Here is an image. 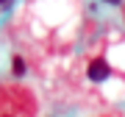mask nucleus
I'll return each mask as SVG.
<instances>
[{"instance_id":"f257e3e1","label":"nucleus","mask_w":125,"mask_h":117,"mask_svg":"<svg viewBox=\"0 0 125 117\" xmlns=\"http://www.w3.org/2000/svg\"><path fill=\"white\" fill-rule=\"evenodd\" d=\"M36 100L33 95L14 84H0V117H33Z\"/></svg>"},{"instance_id":"f03ea898","label":"nucleus","mask_w":125,"mask_h":117,"mask_svg":"<svg viewBox=\"0 0 125 117\" xmlns=\"http://www.w3.org/2000/svg\"><path fill=\"white\" fill-rule=\"evenodd\" d=\"M108 72H111V67H108L106 58H92L89 67H86V75H89V81H106Z\"/></svg>"},{"instance_id":"7ed1b4c3","label":"nucleus","mask_w":125,"mask_h":117,"mask_svg":"<svg viewBox=\"0 0 125 117\" xmlns=\"http://www.w3.org/2000/svg\"><path fill=\"white\" fill-rule=\"evenodd\" d=\"M11 72H14L17 78L25 75V61H22V56H14V61H11Z\"/></svg>"},{"instance_id":"20e7f679","label":"nucleus","mask_w":125,"mask_h":117,"mask_svg":"<svg viewBox=\"0 0 125 117\" xmlns=\"http://www.w3.org/2000/svg\"><path fill=\"white\" fill-rule=\"evenodd\" d=\"M103 3H108V6H120L122 0H103Z\"/></svg>"},{"instance_id":"39448f33","label":"nucleus","mask_w":125,"mask_h":117,"mask_svg":"<svg viewBox=\"0 0 125 117\" xmlns=\"http://www.w3.org/2000/svg\"><path fill=\"white\" fill-rule=\"evenodd\" d=\"M9 3H14V0H0V6H3V9H9Z\"/></svg>"}]
</instances>
